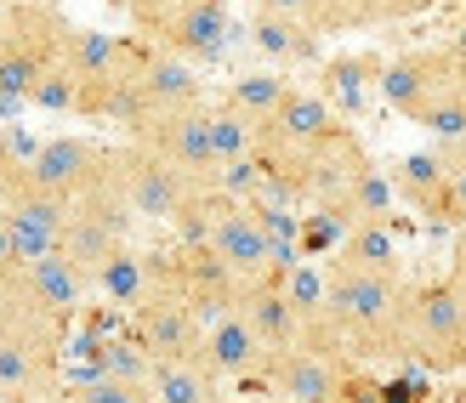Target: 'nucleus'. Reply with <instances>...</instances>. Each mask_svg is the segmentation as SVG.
I'll return each instance as SVG.
<instances>
[{
  "label": "nucleus",
  "instance_id": "20",
  "mask_svg": "<svg viewBox=\"0 0 466 403\" xmlns=\"http://www.w3.org/2000/svg\"><path fill=\"white\" fill-rule=\"evenodd\" d=\"M444 0H319L313 6V29L319 35H353V29H381V23H410Z\"/></svg>",
  "mask_w": 466,
  "mask_h": 403
},
{
  "label": "nucleus",
  "instance_id": "33",
  "mask_svg": "<svg viewBox=\"0 0 466 403\" xmlns=\"http://www.w3.org/2000/svg\"><path fill=\"white\" fill-rule=\"evenodd\" d=\"M29 108H40V114H80V80H75V68H68V63L46 68L40 86H35V97H29Z\"/></svg>",
  "mask_w": 466,
  "mask_h": 403
},
{
  "label": "nucleus",
  "instance_id": "25",
  "mask_svg": "<svg viewBox=\"0 0 466 403\" xmlns=\"http://www.w3.org/2000/svg\"><path fill=\"white\" fill-rule=\"evenodd\" d=\"M410 126H421L432 142H466V52H455V75L421 103Z\"/></svg>",
  "mask_w": 466,
  "mask_h": 403
},
{
  "label": "nucleus",
  "instance_id": "5",
  "mask_svg": "<svg viewBox=\"0 0 466 403\" xmlns=\"http://www.w3.org/2000/svg\"><path fill=\"white\" fill-rule=\"evenodd\" d=\"M108 171L114 182H120V194L131 199V210L143 222H159V227H171L182 217V205H188L199 194V176L188 171H177L171 159H159L154 148H143V142H108Z\"/></svg>",
  "mask_w": 466,
  "mask_h": 403
},
{
  "label": "nucleus",
  "instance_id": "35",
  "mask_svg": "<svg viewBox=\"0 0 466 403\" xmlns=\"http://www.w3.org/2000/svg\"><path fill=\"white\" fill-rule=\"evenodd\" d=\"M250 6H262V12H290V17H313L319 0H250Z\"/></svg>",
  "mask_w": 466,
  "mask_h": 403
},
{
  "label": "nucleus",
  "instance_id": "14",
  "mask_svg": "<svg viewBox=\"0 0 466 403\" xmlns=\"http://www.w3.org/2000/svg\"><path fill=\"white\" fill-rule=\"evenodd\" d=\"M103 142H91V136H46L40 148L29 154V176L40 187H52V194L63 199H75L91 187V176L103 171Z\"/></svg>",
  "mask_w": 466,
  "mask_h": 403
},
{
  "label": "nucleus",
  "instance_id": "34",
  "mask_svg": "<svg viewBox=\"0 0 466 403\" xmlns=\"http://www.w3.org/2000/svg\"><path fill=\"white\" fill-rule=\"evenodd\" d=\"M29 307V290H23V267L17 273H0V324H6L12 313H23Z\"/></svg>",
  "mask_w": 466,
  "mask_h": 403
},
{
  "label": "nucleus",
  "instance_id": "28",
  "mask_svg": "<svg viewBox=\"0 0 466 403\" xmlns=\"http://www.w3.org/2000/svg\"><path fill=\"white\" fill-rule=\"evenodd\" d=\"M91 375H114V381H148L154 375V352L126 329V336H103L91 341Z\"/></svg>",
  "mask_w": 466,
  "mask_h": 403
},
{
  "label": "nucleus",
  "instance_id": "27",
  "mask_svg": "<svg viewBox=\"0 0 466 403\" xmlns=\"http://www.w3.org/2000/svg\"><path fill=\"white\" fill-rule=\"evenodd\" d=\"M290 86H296V80L279 75V68H245V75H233V80L222 86V97L262 126V120H273V108L290 97Z\"/></svg>",
  "mask_w": 466,
  "mask_h": 403
},
{
  "label": "nucleus",
  "instance_id": "37",
  "mask_svg": "<svg viewBox=\"0 0 466 403\" xmlns=\"http://www.w3.org/2000/svg\"><path fill=\"white\" fill-rule=\"evenodd\" d=\"M12 159H23V154H17V142H12V131H0V171H6Z\"/></svg>",
  "mask_w": 466,
  "mask_h": 403
},
{
  "label": "nucleus",
  "instance_id": "23",
  "mask_svg": "<svg viewBox=\"0 0 466 403\" xmlns=\"http://www.w3.org/2000/svg\"><path fill=\"white\" fill-rule=\"evenodd\" d=\"M330 262L364 267V273H404L399 227H392V222H353V227L341 233V245L330 250Z\"/></svg>",
  "mask_w": 466,
  "mask_h": 403
},
{
  "label": "nucleus",
  "instance_id": "22",
  "mask_svg": "<svg viewBox=\"0 0 466 403\" xmlns=\"http://www.w3.org/2000/svg\"><path fill=\"white\" fill-rule=\"evenodd\" d=\"M239 313L250 318V329L262 336V347H268V352H279V347L301 341V313L290 307V296H285V284H279V273H268V278L245 284Z\"/></svg>",
  "mask_w": 466,
  "mask_h": 403
},
{
  "label": "nucleus",
  "instance_id": "19",
  "mask_svg": "<svg viewBox=\"0 0 466 403\" xmlns=\"http://www.w3.org/2000/svg\"><path fill=\"white\" fill-rule=\"evenodd\" d=\"M381 63L376 52H336L319 63V91L336 103L341 120H359V114L376 103V80H381Z\"/></svg>",
  "mask_w": 466,
  "mask_h": 403
},
{
  "label": "nucleus",
  "instance_id": "8",
  "mask_svg": "<svg viewBox=\"0 0 466 403\" xmlns=\"http://www.w3.org/2000/svg\"><path fill=\"white\" fill-rule=\"evenodd\" d=\"M131 318V336L143 341L154 358H199V341H205V318L199 307L177 290V284H166V290H154Z\"/></svg>",
  "mask_w": 466,
  "mask_h": 403
},
{
  "label": "nucleus",
  "instance_id": "16",
  "mask_svg": "<svg viewBox=\"0 0 466 403\" xmlns=\"http://www.w3.org/2000/svg\"><path fill=\"white\" fill-rule=\"evenodd\" d=\"M154 290H166V250H137L131 239L97 267V296L120 313H137Z\"/></svg>",
  "mask_w": 466,
  "mask_h": 403
},
{
  "label": "nucleus",
  "instance_id": "12",
  "mask_svg": "<svg viewBox=\"0 0 466 403\" xmlns=\"http://www.w3.org/2000/svg\"><path fill=\"white\" fill-rule=\"evenodd\" d=\"M23 290H29V307H40L46 318L57 324H75V313L97 296V278H91L75 256H40V262L23 267Z\"/></svg>",
  "mask_w": 466,
  "mask_h": 403
},
{
  "label": "nucleus",
  "instance_id": "1",
  "mask_svg": "<svg viewBox=\"0 0 466 403\" xmlns=\"http://www.w3.org/2000/svg\"><path fill=\"white\" fill-rule=\"evenodd\" d=\"M68 12L57 0H12V17L0 29V108H29L40 75L52 63H63L68 40Z\"/></svg>",
  "mask_w": 466,
  "mask_h": 403
},
{
  "label": "nucleus",
  "instance_id": "17",
  "mask_svg": "<svg viewBox=\"0 0 466 403\" xmlns=\"http://www.w3.org/2000/svg\"><path fill=\"white\" fill-rule=\"evenodd\" d=\"M143 35H108V29H68L63 40V63L75 68V80L91 86V80H114L126 75V68H137V57H143Z\"/></svg>",
  "mask_w": 466,
  "mask_h": 403
},
{
  "label": "nucleus",
  "instance_id": "4",
  "mask_svg": "<svg viewBox=\"0 0 466 403\" xmlns=\"http://www.w3.org/2000/svg\"><path fill=\"white\" fill-rule=\"evenodd\" d=\"M63 329L57 318H46L40 307H23L0 324V392L17 403L52 398L57 392V364H63Z\"/></svg>",
  "mask_w": 466,
  "mask_h": 403
},
{
  "label": "nucleus",
  "instance_id": "39",
  "mask_svg": "<svg viewBox=\"0 0 466 403\" xmlns=\"http://www.w3.org/2000/svg\"><path fill=\"white\" fill-rule=\"evenodd\" d=\"M444 6H450V0H444Z\"/></svg>",
  "mask_w": 466,
  "mask_h": 403
},
{
  "label": "nucleus",
  "instance_id": "31",
  "mask_svg": "<svg viewBox=\"0 0 466 403\" xmlns=\"http://www.w3.org/2000/svg\"><path fill=\"white\" fill-rule=\"evenodd\" d=\"M211 142H217V165L222 159H250L256 154V120L239 114L228 97H211Z\"/></svg>",
  "mask_w": 466,
  "mask_h": 403
},
{
  "label": "nucleus",
  "instance_id": "24",
  "mask_svg": "<svg viewBox=\"0 0 466 403\" xmlns=\"http://www.w3.org/2000/svg\"><path fill=\"white\" fill-rule=\"evenodd\" d=\"M450 159H455V142H432V148H410L392 159V187H399V199L421 210L438 187L450 176Z\"/></svg>",
  "mask_w": 466,
  "mask_h": 403
},
{
  "label": "nucleus",
  "instance_id": "6",
  "mask_svg": "<svg viewBox=\"0 0 466 403\" xmlns=\"http://www.w3.org/2000/svg\"><path fill=\"white\" fill-rule=\"evenodd\" d=\"M347 369L353 364H347L341 352L319 347V341H290V347L268 352L256 375L285 403H341L347 398Z\"/></svg>",
  "mask_w": 466,
  "mask_h": 403
},
{
  "label": "nucleus",
  "instance_id": "10",
  "mask_svg": "<svg viewBox=\"0 0 466 403\" xmlns=\"http://www.w3.org/2000/svg\"><path fill=\"white\" fill-rule=\"evenodd\" d=\"M347 120L336 114V103L313 86H290V97L273 108V120L256 126V154H285V148H313V142L336 136Z\"/></svg>",
  "mask_w": 466,
  "mask_h": 403
},
{
  "label": "nucleus",
  "instance_id": "36",
  "mask_svg": "<svg viewBox=\"0 0 466 403\" xmlns=\"http://www.w3.org/2000/svg\"><path fill=\"white\" fill-rule=\"evenodd\" d=\"M23 262H17V245H12V227H6V217H0V273H17Z\"/></svg>",
  "mask_w": 466,
  "mask_h": 403
},
{
  "label": "nucleus",
  "instance_id": "18",
  "mask_svg": "<svg viewBox=\"0 0 466 403\" xmlns=\"http://www.w3.org/2000/svg\"><path fill=\"white\" fill-rule=\"evenodd\" d=\"M137 80H143V97H148V108H154V114L194 108V103L211 97V91H205L199 63L171 57V52H159V45H148V52H143V68H137Z\"/></svg>",
  "mask_w": 466,
  "mask_h": 403
},
{
  "label": "nucleus",
  "instance_id": "13",
  "mask_svg": "<svg viewBox=\"0 0 466 403\" xmlns=\"http://www.w3.org/2000/svg\"><path fill=\"white\" fill-rule=\"evenodd\" d=\"M245 40H250L273 68H319V63H324V35L313 29L308 17H290V12H262V6H250Z\"/></svg>",
  "mask_w": 466,
  "mask_h": 403
},
{
  "label": "nucleus",
  "instance_id": "29",
  "mask_svg": "<svg viewBox=\"0 0 466 403\" xmlns=\"http://www.w3.org/2000/svg\"><path fill=\"white\" fill-rule=\"evenodd\" d=\"M120 245H126L120 233H114L108 222H97V217H86V210H75V217H68V227H63V256H75L91 278H97V267H103Z\"/></svg>",
  "mask_w": 466,
  "mask_h": 403
},
{
  "label": "nucleus",
  "instance_id": "2",
  "mask_svg": "<svg viewBox=\"0 0 466 403\" xmlns=\"http://www.w3.org/2000/svg\"><path fill=\"white\" fill-rule=\"evenodd\" d=\"M399 341L404 358H415L432 375H461L466 369V301L444 278H421L404 290V313H399Z\"/></svg>",
  "mask_w": 466,
  "mask_h": 403
},
{
  "label": "nucleus",
  "instance_id": "21",
  "mask_svg": "<svg viewBox=\"0 0 466 403\" xmlns=\"http://www.w3.org/2000/svg\"><path fill=\"white\" fill-rule=\"evenodd\" d=\"M399 187H392V171H381L376 159L359 165V176L341 187V194L330 205H313V210H330V217L341 227H353V222H392V210H399Z\"/></svg>",
  "mask_w": 466,
  "mask_h": 403
},
{
  "label": "nucleus",
  "instance_id": "11",
  "mask_svg": "<svg viewBox=\"0 0 466 403\" xmlns=\"http://www.w3.org/2000/svg\"><path fill=\"white\" fill-rule=\"evenodd\" d=\"M199 245H211L245 284H256V278L273 273V239H268V227L256 222V210H250L245 199H228V205L217 210L211 233H205Z\"/></svg>",
  "mask_w": 466,
  "mask_h": 403
},
{
  "label": "nucleus",
  "instance_id": "7",
  "mask_svg": "<svg viewBox=\"0 0 466 403\" xmlns=\"http://www.w3.org/2000/svg\"><path fill=\"white\" fill-rule=\"evenodd\" d=\"M131 142L154 148L159 159H171L177 171H188L199 182H211L217 171V142H211V97L194 103V108H171V114H154V120L137 131Z\"/></svg>",
  "mask_w": 466,
  "mask_h": 403
},
{
  "label": "nucleus",
  "instance_id": "30",
  "mask_svg": "<svg viewBox=\"0 0 466 403\" xmlns=\"http://www.w3.org/2000/svg\"><path fill=\"white\" fill-rule=\"evenodd\" d=\"M421 222L427 227H444V233H461L466 227V142H455V159H450V176L444 187L421 205Z\"/></svg>",
  "mask_w": 466,
  "mask_h": 403
},
{
  "label": "nucleus",
  "instance_id": "32",
  "mask_svg": "<svg viewBox=\"0 0 466 403\" xmlns=\"http://www.w3.org/2000/svg\"><path fill=\"white\" fill-rule=\"evenodd\" d=\"M57 403H159L148 381H114V375H86V381L63 387Z\"/></svg>",
  "mask_w": 466,
  "mask_h": 403
},
{
  "label": "nucleus",
  "instance_id": "3",
  "mask_svg": "<svg viewBox=\"0 0 466 403\" xmlns=\"http://www.w3.org/2000/svg\"><path fill=\"white\" fill-rule=\"evenodd\" d=\"M131 29L148 45L188 63H217L233 45V6L228 0H126Z\"/></svg>",
  "mask_w": 466,
  "mask_h": 403
},
{
  "label": "nucleus",
  "instance_id": "26",
  "mask_svg": "<svg viewBox=\"0 0 466 403\" xmlns=\"http://www.w3.org/2000/svg\"><path fill=\"white\" fill-rule=\"evenodd\" d=\"M148 387L159 403H222V381L199 358H154Z\"/></svg>",
  "mask_w": 466,
  "mask_h": 403
},
{
  "label": "nucleus",
  "instance_id": "15",
  "mask_svg": "<svg viewBox=\"0 0 466 403\" xmlns=\"http://www.w3.org/2000/svg\"><path fill=\"white\" fill-rule=\"evenodd\" d=\"M268 358L262 336L250 329V318L233 307V313H217L211 324H205V341H199V364L217 375V381H245V375H256Z\"/></svg>",
  "mask_w": 466,
  "mask_h": 403
},
{
  "label": "nucleus",
  "instance_id": "9",
  "mask_svg": "<svg viewBox=\"0 0 466 403\" xmlns=\"http://www.w3.org/2000/svg\"><path fill=\"white\" fill-rule=\"evenodd\" d=\"M450 75H455V45H415V52H399V57L381 63L376 103H387L399 120H415V114H421V103H427Z\"/></svg>",
  "mask_w": 466,
  "mask_h": 403
},
{
  "label": "nucleus",
  "instance_id": "38",
  "mask_svg": "<svg viewBox=\"0 0 466 403\" xmlns=\"http://www.w3.org/2000/svg\"><path fill=\"white\" fill-rule=\"evenodd\" d=\"M0 114H6V108H0Z\"/></svg>",
  "mask_w": 466,
  "mask_h": 403
}]
</instances>
